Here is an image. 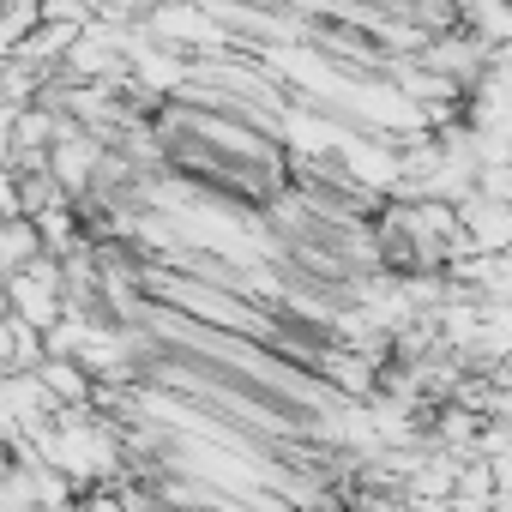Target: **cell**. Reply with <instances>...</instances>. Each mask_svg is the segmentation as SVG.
Returning a JSON list of instances; mask_svg holds the SVG:
<instances>
[{
    "label": "cell",
    "instance_id": "cell-1",
    "mask_svg": "<svg viewBox=\"0 0 512 512\" xmlns=\"http://www.w3.org/2000/svg\"><path fill=\"white\" fill-rule=\"evenodd\" d=\"M13 127H19V115H13V109H0V163L13 157Z\"/></svg>",
    "mask_w": 512,
    "mask_h": 512
}]
</instances>
